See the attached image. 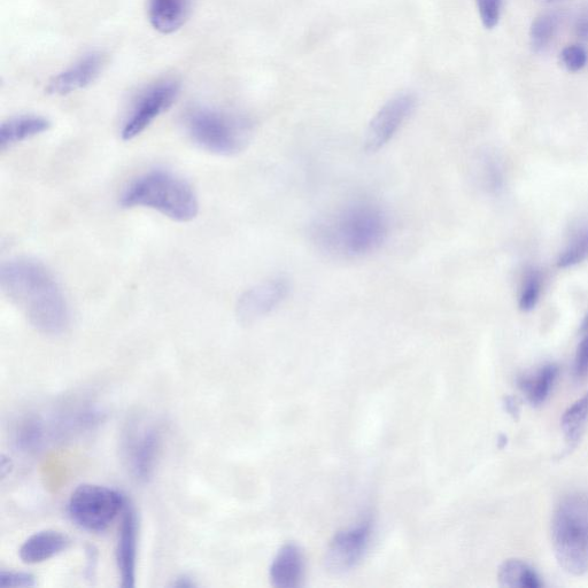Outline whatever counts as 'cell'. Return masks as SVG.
<instances>
[{"mask_svg":"<svg viewBox=\"0 0 588 588\" xmlns=\"http://www.w3.org/2000/svg\"><path fill=\"white\" fill-rule=\"evenodd\" d=\"M499 583L509 588H540L543 580L536 570L521 560H508L499 569Z\"/></svg>","mask_w":588,"mask_h":588,"instance_id":"cell-19","label":"cell"},{"mask_svg":"<svg viewBox=\"0 0 588 588\" xmlns=\"http://www.w3.org/2000/svg\"><path fill=\"white\" fill-rule=\"evenodd\" d=\"M388 235V215L371 201H355L323 216L312 227L319 249L340 258H360L374 252Z\"/></svg>","mask_w":588,"mask_h":588,"instance_id":"cell-2","label":"cell"},{"mask_svg":"<svg viewBox=\"0 0 588 588\" xmlns=\"http://www.w3.org/2000/svg\"><path fill=\"white\" fill-rule=\"evenodd\" d=\"M557 376H559V367L554 363H548L537 370L535 374L518 378V388L525 394L532 406H541L545 404L551 394Z\"/></svg>","mask_w":588,"mask_h":588,"instance_id":"cell-18","label":"cell"},{"mask_svg":"<svg viewBox=\"0 0 588 588\" xmlns=\"http://www.w3.org/2000/svg\"><path fill=\"white\" fill-rule=\"evenodd\" d=\"M290 282L285 277H274L245 291L237 304V317L243 324H252L272 313L288 298Z\"/></svg>","mask_w":588,"mask_h":588,"instance_id":"cell-10","label":"cell"},{"mask_svg":"<svg viewBox=\"0 0 588 588\" xmlns=\"http://www.w3.org/2000/svg\"><path fill=\"white\" fill-rule=\"evenodd\" d=\"M88 557H89V567H88V574L90 575V578L92 577V575H94V572L96 571V564H97V553L95 551L94 548L89 547L88 549Z\"/></svg>","mask_w":588,"mask_h":588,"instance_id":"cell-32","label":"cell"},{"mask_svg":"<svg viewBox=\"0 0 588 588\" xmlns=\"http://www.w3.org/2000/svg\"><path fill=\"white\" fill-rule=\"evenodd\" d=\"M560 22L561 15L557 12L541 14L533 21L530 29V43L533 51L540 53L548 48L554 40Z\"/></svg>","mask_w":588,"mask_h":588,"instance_id":"cell-22","label":"cell"},{"mask_svg":"<svg viewBox=\"0 0 588 588\" xmlns=\"http://www.w3.org/2000/svg\"><path fill=\"white\" fill-rule=\"evenodd\" d=\"M51 128L49 119L41 115H19L5 121L0 127V150L6 151L27 139L46 133Z\"/></svg>","mask_w":588,"mask_h":588,"instance_id":"cell-17","label":"cell"},{"mask_svg":"<svg viewBox=\"0 0 588 588\" xmlns=\"http://www.w3.org/2000/svg\"><path fill=\"white\" fill-rule=\"evenodd\" d=\"M181 85L175 80H162L149 85L131 104L123 121L121 137L129 142L144 131L174 105L180 96Z\"/></svg>","mask_w":588,"mask_h":588,"instance_id":"cell-8","label":"cell"},{"mask_svg":"<svg viewBox=\"0 0 588 588\" xmlns=\"http://www.w3.org/2000/svg\"><path fill=\"white\" fill-rule=\"evenodd\" d=\"M502 0H477L479 15L487 29L498 25L501 14Z\"/></svg>","mask_w":588,"mask_h":588,"instance_id":"cell-26","label":"cell"},{"mask_svg":"<svg viewBox=\"0 0 588 588\" xmlns=\"http://www.w3.org/2000/svg\"><path fill=\"white\" fill-rule=\"evenodd\" d=\"M543 288L544 278L540 270L535 267L526 270L518 293V307L522 312H532L538 306Z\"/></svg>","mask_w":588,"mask_h":588,"instance_id":"cell-24","label":"cell"},{"mask_svg":"<svg viewBox=\"0 0 588 588\" xmlns=\"http://www.w3.org/2000/svg\"><path fill=\"white\" fill-rule=\"evenodd\" d=\"M580 342L575 357V376L578 379L585 378L588 375V331Z\"/></svg>","mask_w":588,"mask_h":588,"instance_id":"cell-28","label":"cell"},{"mask_svg":"<svg viewBox=\"0 0 588 588\" xmlns=\"http://www.w3.org/2000/svg\"><path fill=\"white\" fill-rule=\"evenodd\" d=\"M561 61L569 72L576 73L588 63V52L582 45H569L561 53Z\"/></svg>","mask_w":588,"mask_h":588,"instance_id":"cell-25","label":"cell"},{"mask_svg":"<svg viewBox=\"0 0 588 588\" xmlns=\"http://www.w3.org/2000/svg\"><path fill=\"white\" fill-rule=\"evenodd\" d=\"M139 540V517L137 510L129 500L122 512L118 545H116V563H118L121 586H136L137 552Z\"/></svg>","mask_w":588,"mask_h":588,"instance_id":"cell-12","label":"cell"},{"mask_svg":"<svg viewBox=\"0 0 588 588\" xmlns=\"http://www.w3.org/2000/svg\"><path fill=\"white\" fill-rule=\"evenodd\" d=\"M192 0H147V13L157 32L173 34L187 22Z\"/></svg>","mask_w":588,"mask_h":588,"instance_id":"cell-14","label":"cell"},{"mask_svg":"<svg viewBox=\"0 0 588 588\" xmlns=\"http://www.w3.org/2000/svg\"><path fill=\"white\" fill-rule=\"evenodd\" d=\"M544 2H546V3H553V2H556V0H544Z\"/></svg>","mask_w":588,"mask_h":588,"instance_id":"cell-34","label":"cell"},{"mask_svg":"<svg viewBox=\"0 0 588 588\" xmlns=\"http://www.w3.org/2000/svg\"><path fill=\"white\" fill-rule=\"evenodd\" d=\"M161 446L162 431L158 424L144 420L128 423L122 436V455L137 482L147 483L153 477Z\"/></svg>","mask_w":588,"mask_h":588,"instance_id":"cell-7","label":"cell"},{"mask_svg":"<svg viewBox=\"0 0 588 588\" xmlns=\"http://www.w3.org/2000/svg\"><path fill=\"white\" fill-rule=\"evenodd\" d=\"M478 181L490 193H498L504 189L505 173L500 160L492 153H483L478 159Z\"/></svg>","mask_w":588,"mask_h":588,"instance_id":"cell-23","label":"cell"},{"mask_svg":"<svg viewBox=\"0 0 588 588\" xmlns=\"http://www.w3.org/2000/svg\"><path fill=\"white\" fill-rule=\"evenodd\" d=\"M575 30L582 40L588 41V4L579 12L575 22Z\"/></svg>","mask_w":588,"mask_h":588,"instance_id":"cell-29","label":"cell"},{"mask_svg":"<svg viewBox=\"0 0 588 588\" xmlns=\"http://www.w3.org/2000/svg\"><path fill=\"white\" fill-rule=\"evenodd\" d=\"M416 106V97L402 92L386 103L371 120L365 138V150L375 153L382 150L404 125Z\"/></svg>","mask_w":588,"mask_h":588,"instance_id":"cell-9","label":"cell"},{"mask_svg":"<svg viewBox=\"0 0 588 588\" xmlns=\"http://www.w3.org/2000/svg\"><path fill=\"white\" fill-rule=\"evenodd\" d=\"M120 204L125 208H149L176 222L197 218L199 201L191 185L168 170H151L131 181L123 190Z\"/></svg>","mask_w":588,"mask_h":588,"instance_id":"cell-3","label":"cell"},{"mask_svg":"<svg viewBox=\"0 0 588 588\" xmlns=\"http://www.w3.org/2000/svg\"><path fill=\"white\" fill-rule=\"evenodd\" d=\"M197 586L198 584L196 583V580L190 577L189 575H182L180 577H177L176 579H174V583L172 584V587L177 588H193Z\"/></svg>","mask_w":588,"mask_h":588,"instance_id":"cell-30","label":"cell"},{"mask_svg":"<svg viewBox=\"0 0 588 588\" xmlns=\"http://www.w3.org/2000/svg\"><path fill=\"white\" fill-rule=\"evenodd\" d=\"M588 259V222L574 231L557 259V267H576Z\"/></svg>","mask_w":588,"mask_h":588,"instance_id":"cell-21","label":"cell"},{"mask_svg":"<svg viewBox=\"0 0 588 588\" xmlns=\"http://www.w3.org/2000/svg\"><path fill=\"white\" fill-rule=\"evenodd\" d=\"M105 63L106 59L102 52L85 54L66 71L54 76L46 91L50 95L66 96L87 88L98 79L100 73L103 72Z\"/></svg>","mask_w":588,"mask_h":588,"instance_id":"cell-13","label":"cell"},{"mask_svg":"<svg viewBox=\"0 0 588 588\" xmlns=\"http://www.w3.org/2000/svg\"><path fill=\"white\" fill-rule=\"evenodd\" d=\"M370 536V521L337 533L327 552V569L334 574H343L357 566L367 551Z\"/></svg>","mask_w":588,"mask_h":588,"instance_id":"cell-11","label":"cell"},{"mask_svg":"<svg viewBox=\"0 0 588 588\" xmlns=\"http://www.w3.org/2000/svg\"><path fill=\"white\" fill-rule=\"evenodd\" d=\"M505 409L507 410V413L513 417L520 415V406H518L516 399L513 397H507L505 399Z\"/></svg>","mask_w":588,"mask_h":588,"instance_id":"cell-31","label":"cell"},{"mask_svg":"<svg viewBox=\"0 0 588 588\" xmlns=\"http://www.w3.org/2000/svg\"><path fill=\"white\" fill-rule=\"evenodd\" d=\"M588 420V392L564 412L561 427L569 448H574L580 438Z\"/></svg>","mask_w":588,"mask_h":588,"instance_id":"cell-20","label":"cell"},{"mask_svg":"<svg viewBox=\"0 0 588 588\" xmlns=\"http://www.w3.org/2000/svg\"><path fill=\"white\" fill-rule=\"evenodd\" d=\"M0 283L32 326L45 335L64 334L71 323L65 294L42 263L15 259L4 263Z\"/></svg>","mask_w":588,"mask_h":588,"instance_id":"cell-1","label":"cell"},{"mask_svg":"<svg viewBox=\"0 0 588 588\" xmlns=\"http://www.w3.org/2000/svg\"><path fill=\"white\" fill-rule=\"evenodd\" d=\"M304 575V556L300 548L288 544L280 549L270 567V580L278 588H294L300 585Z\"/></svg>","mask_w":588,"mask_h":588,"instance_id":"cell-16","label":"cell"},{"mask_svg":"<svg viewBox=\"0 0 588 588\" xmlns=\"http://www.w3.org/2000/svg\"><path fill=\"white\" fill-rule=\"evenodd\" d=\"M184 127L193 143L216 156L241 153L252 136L249 121L210 107L192 108L185 114Z\"/></svg>","mask_w":588,"mask_h":588,"instance_id":"cell-5","label":"cell"},{"mask_svg":"<svg viewBox=\"0 0 588 588\" xmlns=\"http://www.w3.org/2000/svg\"><path fill=\"white\" fill-rule=\"evenodd\" d=\"M69 545L71 540L64 533L45 530L30 536L20 547L19 555L23 563L38 564L65 552Z\"/></svg>","mask_w":588,"mask_h":588,"instance_id":"cell-15","label":"cell"},{"mask_svg":"<svg viewBox=\"0 0 588 588\" xmlns=\"http://www.w3.org/2000/svg\"><path fill=\"white\" fill-rule=\"evenodd\" d=\"M580 331H582L583 334H585V332L588 331V313L585 316V319L582 323V327H580Z\"/></svg>","mask_w":588,"mask_h":588,"instance_id":"cell-33","label":"cell"},{"mask_svg":"<svg viewBox=\"0 0 588 588\" xmlns=\"http://www.w3.org/2000/svg\"><path fill=\"white\" fill-rule=\"evenodd\" d=\"M554 554L568 574L588 571V493L571 492L556 505L552 520Z\"/></svg>","mask_w":588,"mask_h":588,"instance_id":"cell-4","label":"cell"},{"mask_svg":"<svg viewBox=\"0 0 588 588\" xmlns=\"http://www.w3.org/2000/svg\"><path fill=\"white\" fill-rule=\"evenodd\" d=\"M127 498L111 487L83 484L68 501V514L81 529L104 532L116 520L127 504Z\"/></svg>","mask_w":588,"mask_h":588,"instance_id":"cell-6","label":"cell"},{"mask_svg":"<svg viewBox=\"0 0 588 588\" xmlns=\"http://www.w3.org/2000/svg\"><path fill=\"white\" fill-rule=\"evenodd\" d=\"M36 578L28 572L0 571V587H35Z\"/></svg>","mask_w":588,"mask_h":588,"instance_id":"cell-27","label":"cell"}]
</instances>
